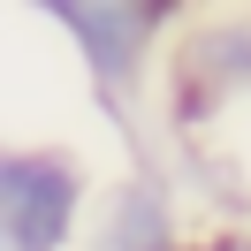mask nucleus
<instances>
[{"label": "nucleus", "instance_id": "nucleus-4", "mask_svg": "<svg viewBox=\"0 0 251 251\" xmlns=\"http://www.w3.org/2000/svg\"><path fill=\"white\" fill-rule=\"evenodd\" d=\"M228 84H251V23H221V31H198L183 53V99L198 107V99L228 92Z\"/></svg>", "mask_w": 251, "mask_h": 251}, {"label": "nucleus", "instance_id": "nucleus-1", "mask_svg": "<svg viewBox=\"0 0 251 251\" xmlns=\"http://www.w3.org/2000/svg\"><path fill=\"white\" fill-rule=\"evenodd\" d=\"M84 168L69 152L0 145V251H69L84 228Z\"/></svg>", "mask_w": 251, "mask_h": 251}, {"label": "nucleus", "instance_id": "nucleus-5", "mask_svg": "<svg viewBox=\"0 0 251 251\" xmlns=\"http://www.w3.org/2000/svg\"><path fill=\"white\" fill-rule=\"evenodd\" d=\"M183 251H251V228H221V236H205V244H183Z\"/></svg>", "mask_w": 251, "mask_h": 251}, {"label": "nucleus", "instance_id": "nucleus-3", "mask_svg": "<svg viewBox=\"0 0 251 251\" xmlns=\"http://www.w3.org/2000/svg\"><path fill=\"white\" fill-rule=\"evenodd\" d=\"M92 251H183V236H175V198L152 183V175L122 183L107 205H99Z\"/></svg>", "mask_w": 251, "mask_h": 251}, {"label": "nucleus", "instance_id": "nucleus-2", "mask_svg": "<svg viewBox=\"0 0 251 251\" xmlns=\"http://www.w3.org/2000/svg\"><path fill=\"white\" fill-rule=\"evenodd\" d=\"M31 8L76 38L99 92H129L145 76V53H152L160 23L175 16V0H31Z\"/></svg>", "mask_w": 251, "mask_h": 251}]
</instances>
